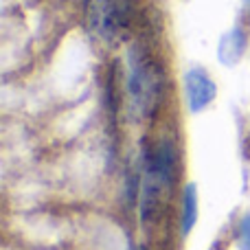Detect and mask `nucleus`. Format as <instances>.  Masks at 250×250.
<instances>
[{"label":"nucleus","mask_w":250,"mask_h":250,"mask_svg":"<svg viewBox=\"0 0 250 250\" xmlns=\"http://www.w3.org/2000/svg\"><path fill=\"white\" fill-rule=\"evenodd\" d=\"M132 0H97L95 26L105 40L114 42L127 33L129 24H132Z\"/></svg>","instance_id":"nucleus-2"},{"label":"nucleus","mask_w":250,"mask_h":250,"mask_svg":"<svg viewBox=\"0 0 250 250\" xmlns=\"http://www.w3.org/2000/svg\"><path fill=\"white\" fill-rule=\"evenodd\" d=\"M244 2H246V4H248V9H250V0H244Z\"/></svg>","instance_id":"nucleus-7"},{"label":"nucleus","mask_w":250,"mask_h":250,"mask_svg":"<svg viewBox=\"0 0 250 250\" xmlns=\"http://www.w3.org/2000/svg\"><path fill=\"white\" fill-rule=\"evenodd\" d=\"M198 222V189L195 185H187L182 191V235H189Z\"/></svg>","instance_id":"nucleus-5"},{"label":"nucleus","mask_w":250,"mask_h":250,"mask_svg":"<svg viewBox=\"0 0 250 250\" xmlns=\"http://www.w3.org/2000/svg\"><path fill=\"white\" fill-rule=\"evenodd\" d=\"M127 95L138 117H151L163 97L160 64L141 44H134L127 53Z\"/></svg>","instance_id":"nucleus-1"},{"label":"nucleus","mask_w":250,"mask_h":250,"mask_svg":"<svg viewBox=\"0 0 250 250\" xmlns=\"http://www.w3.org/2000/svg\"><path fill=\"white\" fill-rule=\"evenodd\" d=\"M248 35L242 26H233L224 38L220 40V48H217V57L224 66H233L242 60V55L246 53Z\"/></svg>","instance_id":"nucleus-4"},{"label":"nucleus","mask_w":250,"mask_h":250,"mask_svg":"<svg viewBox=\"0 0 250 250\" xmlns=\"http://www.w3.org/2000/svg\"><path fill=\"white\" fill-rule=\"evenodd\" d=\"M215 95H217V86L207 70L200 68V66L187 70L185 97H187V105H189L191 114H198V112H202L207 105H211V101L215 99Z\"/></svg>","instance_id":"nucleus-3"},{"label":"nucleus","mask_w":250,"mask_h":250,"mask_svg":"<svg viewBox=\"0 0 250 250\" xmlns=\"http://www.w3.org/2000/svg\"><path fill=\"white\" fill-rule=\"evenodd\" d=\"M237 235H239V246H242V250H250V215L242 217Z\"/></svg>","instance_id":"nucleus-6"}]
</instances>
